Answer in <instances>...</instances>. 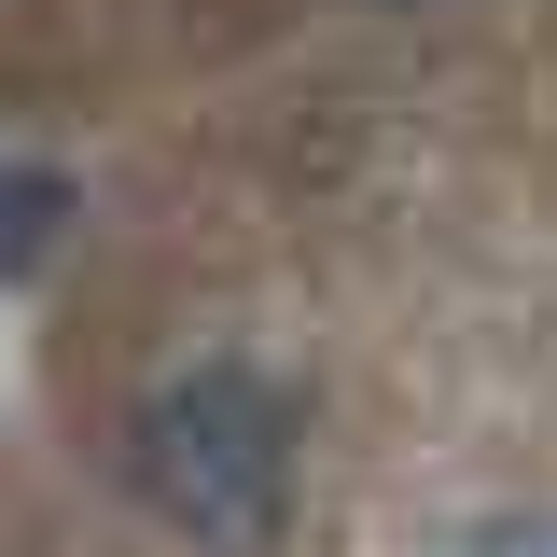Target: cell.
I'll list each match as a JSON object with an SVG mask.
<instances>
[{
  "instance_id": "6da1fadb",
  "label": "cell",
  "mask_w": 557,
  "mask_h": 557,
  "mask_svg": "<svg viewBox=\"0 0 557 557\" xmlns=\"http://www.w3.org/2000/svg\"><path fill=\"white\" fill-rule=\"evenodd\" d=\"M293 432H307V418H293V376L209 348V362H182V376L139 405L126 474H139V502H153L182 544L251 557V544H278V516H293Z\"/></svg>"
},
{
  "instance_id": "7a4b0ae2",
  "label": "cell",
  "mask_w": 557,
  "mask_h": 557,
  "mask_svg": "<svg viewBox=\"0 0 557 557\" xmlns=\"http://www.w3.org/2000/svg\"><path fill=\"white\" fill-rule=\"evenodd\" d=\"M57 237H70V182L14 153V168H0V278H42V265H57Z\"/></svg>"
},
{
  "instance_id": "3957f363",
  "label": "cell",
  "mask_w": 557,
  "mask_h": 557,
  "mask_svg": "<svg viewBox=\"0 0 557 557\" xmlns=\"http://www.w3.org/2000/svg\"><path fill=\"white\" fill-rule=\"evenodd\" d=\"M446 557H557V516H502V530H460Z\"/></svg>"
}]
</instances>
